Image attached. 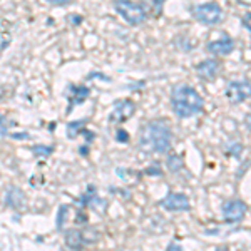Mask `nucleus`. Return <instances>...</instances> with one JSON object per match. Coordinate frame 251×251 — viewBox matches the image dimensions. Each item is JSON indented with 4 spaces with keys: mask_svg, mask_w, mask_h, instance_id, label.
<instances>
[{
    "mask_svg": "<svg viewBox=\"0 0 251 251\" xmlns=\"http://www.w3.org/2000/svg\"><path fill=\"white\" fill-rule=\"evenodd\" d=\"M173 131L164 119H154L146 123L139 131L137 148L144 154H166L171 149Z\"/></svg>",
    "mask_w": 251,
    "mask_h": 251,
    "instance_id": "obj_1",
    "label": "nucleus"
},
{
    "mask_svg": "<svg viewBox=\"0 0 251 251\" xmlns=\"http://www.w3.org/2000/svg\"><path fill=\"white\" fill-rule=\"evenodd\" d=\"M171 107L179 119H188L203 111L204 99L194 87L188 84H179L171 92Z\"/></svg>",
    "mask_w": 251,
    "mask_h": 251,
    "instance_id": "obj_2",
    "label": "nucleus"
},
{
    "mask_svg": "<svg viewBox=\"0 0 251 251\" xmlns=\"http://www.w3.org/2000/svg\"><path fill=\"white\" fill-rule=\"evenodd\" d=\"M193 17L201 22L203 25L213 27L218 25L225 17L223 7L216 2H208V3H200V5L193 7Z\"/></svg>",
    "mask_w": 251,
    "mask_h": 251,
    "instance_id": "obj_3",
    "label": "nucleus"
},
{
    "mask_svg": "<svg viewBox=\"0 0 251 251\" xmlns=\"http://www.w3.org/2000/svg\"><path fill=\"white\" fill-rule=\"evenodd\" d=\"M114 9L117 14L123 17L126 22L131 25H139L148 19V7L144 3H134V2H116Z\"/></svg>",
    "mask_w": 251,
    "mask_h": 251,
    "instance_id": "obj_4",
    "label": "nucleus"
},
{
    "mask_svg": "<svg viewBox=\"0 0 251 251\" xmlns=\"http://www.w3.org/2000/svg\"><path fill=\"white\" fill-rule=\"evenodd\" d=\"M226 99L231 104H241L251 99V82L246 79L243 80H229L225 89Z\"/></svg>",
    "mask_w": 251,
    "mask_h": 251,
    "instance_id": "obj_5",
    "label": "nucleus"
},
{
    "mask_svg": "<svg viewBox=\"0 0 251 251\" xmlns=\"http://www.w3.org/2000/svg\"><path fill=\"white\" fill-rule=\"evenodd\" d=\"M136 112V104L131 99H121L114 104V109L109 114V123L123 124L129 117H132Z\"/></svg>",
    "mask_w": 251,
    "mask_h": 251,
    "instance_id": "obj_6",
    "label": "nucleus"
},
{
    "mask_svg": "<svg viewBox=\"0 0 251 251\" xmlns=\"http://www.w3.org/2000/svg\"><path fill=\"white\" fill-rule=\"evenodd\" d=\"M163 209L169 213H176V211H188L189 209V198L186 194L181 193H168L163 200H159V203Z\"/></svg>",
    "mask_w": 251,
    "mask_h": 251,
    "instance_id": "obj_7",
    "label": "nucleus"
},
{
    "mask_svg": "<svg viewBox=\"0 0 251 251\" xmlns=\"http://www.w3.org/2000/svg\"><path fill=\"white\" fill-rule=\"evenodd\" d=\"M94 229H87V231H82V229H69L66 233V241L67 246L71 250H82L84 245H92L97 240V234H92Z\"/></svg>",
    "mask_w": 251,
    "mask_h": 251,
    "instance_id": "obj_8",
    "label": "nucleus"
},
{
    "mask_svg": "<svg viewBox=\"0 0 251 251\" xmlns=\"http://www.w3.org/2000/svg\"><path fill=\"white\" fill-rule=\"evenodd\" d=\"M226 223H240L246 214V204L241 200H229L221 208Z\"/></svg>",
    "mask_w": 251,
    "mask_h": 251,
    "instance_id": "obj_9",
    "label": "nucleus"
},
{
    "mask_svg": "<svg viewBox=\"0 0 251 251\" xmlns=\"http://www.w3.org/2000/svg\"><path fill=\"white\" fill-rule=\"evenodd\" d=\"M220 67H221L220 60L204 59L196 66V74H198V77L201 80H204V82H211V80L216 79L218 74H220Z\"/></svg>",
    "mask_w": 251,
    "mask_h": 251,
    "instance_id": "obj_10",
    "label": "nucleus"
},
{
    "mask_svg": "<svg viewBox=\"0 0 251 251\" xmlns=\"http://www.w3.org/2000/svg\"><path fill=\"white\" fill-rule=\"evenodd\" d=\"M208 52H211L213 55L216 57H223V55H229L231 52L234 50V40L228 35L221 39H216V40H211V42L206 46Z\"/></svg>",
    "mask_w": 251,
    "mask_h": 251,
    "instance_id": "obj_11",
    "label": "nucleus"
},
{
    "mask_svg": "<svg viewBox=\"0 0 251 251\" xmlns=\"http://www.w3.org/2000/svg\"><path fill=\"white\" fill-rule=\"evenodd\" d=\"M72 91V94H69V107H67V112H71L72 111V107L75 106V104H80V102H84V100L87 99V96L91 94V91H89V87L86 86H71L69 87Z\"/></svg>",
    "mask_w": 251,
    "mask_h": 251,
    "instance_id": "obj_12",
    "label": "nucleus"
},
{
    "mask_svg": "<svg viewBox=\"0 0 251 251\" xmlns=\"http://www.w3.org/2000/svg\"><path fill=\"white\" fill-rule=\"evenodd\" d=\"M5 201H7V204L12 206V208H19V206H22V203L25 201V196H24L20 189L10 188L5 194Z\"/></svg>",
    "mask_w": 251,
    "mask_h": 251,
    "instance_id": "obj_13",
    "label": "nucleus"
},
{
    "mask_svg": "<svg viewBox=\"0 0 251 251\" xmlns=\"http://www.w3.org/2000/svg\"><path fill=\"white\" fill-rule=\"evenodd\" d=\"M183 166H184V161H183V157H181L179 154H171L168 157V169L171 173L181 171V169H183Z\"/></svg>",
    "mask_w": 251,
    "mask_h": 251,
    "instance_id": "obj_14",
    "label": "nucleus"
},
{
    "mask_svg": "<svg viewBox=\"0 0 251 251\" xmlns=\"http://www.w3.org/2000/svg\"><path fill=\"white\" fill-rule=\"evenodd\" d=\"M86 126V119H80V121H74V123H69L67 124V136L71 139H74L75 136L80 132V129Z\"/></svg>",
    "mask_w": 251,
    "mask_h": 251,
    "instance_id": "obj_15",
    "label": "nucleus"
},
{
    "mask_svg": "<svg viewBox=\"0 0 251 251\" xmlns=\"http://www.w3.org/2000/svg\"><path fill=\"white\" fill-rule=\"evenodd\" d=\"M163 7H164V3L161 2V0H159V2H156V0H154V2L149 3L148 9H151V10H152V15H154V17H159L161 12H163Z\"/></svg>",
    "mask_w": 251,
    "mask_h": 251,
    "instance_id": "obj_16",
    "label": "nucleus"
},
{
    "mask_svg": "<svg viewBox=\"0 0 251 251\" xmlns=\"http://www.w3.org/2000/svg\"><path fill=\"white\" fill-rule=\"evenodd\" d=\"M226 152H228V154H231V156H234V157H240L241 152H243V146L240 143H233L231 148L226 149Z\"/></svg>",
    "mask_w": 251,
    "mask_h": 251,
    "instance_id": "obj_17",
    "label": "nucleus"
},
{
    "mask_svg": "<svg viewBox=\"0 0 251 251\" xmlns=\"http://www.w3.org/2000/svg\"><path fill=\"white\" fill-rule=\"evenodd\" d=\"M146 174H151V176H163V171H161L159 164L154 163V164H151L148 169H146Z\"/></svg>",
    "mask_w": 251,
    "mask_h": 251,
    "instance_id": "obj_18",
    "label": "nucleus"
},
{
    "mask_svg": "<svg viewBox=\"0 0 251 251\" xmlns=\"http://www.w3.org/2000/svg\"><path fill=\"white\" fill-rule=\"evenodd\" d=\"M241 24H243V27H245L246 30L251 32V12H246L245 15L241 17Z\"/></svg>",
    "mask_w": 251,
    "mask_h": 251,
    "instance_id": "obj_19",
    "label": "nucleus"
},
{
    "mask_svg": "<svg viewBox=\"0 0 251 251\" xmlns=\"http://www.w3.org/2000/svg\"><path fill=\"white\" fill-rule=\"evenodd\" d=\"M116 141H119V143H127V141H129L127 131H124V129H119V131L116 132Z\"/></svg>",
    "mask_w": 251,
    "mask_h": 251,
    "instance_id": "obj_20",
    "label": "nucleus"
},
{
    "mask_svg": "<svg viewBox=\"0 0 251 251\" xmlns=\"http://www.w3.org/2000/svg\"><path fill=\"white\" fill-rule=\"evenodd\" d=\"M34 152H35V154H40V156H49L52 152V148H47V146H39V148H34Z\"/></svg>",
    "mask_w": 251,
    "mask_h": 251,
    "instance_id": "obj_21",
    "label": "nucleus"
},
{
    "mask_svg": "<svg viewBox=\"0 0 251 251\" xmlns=\"http://www.w3.org/2000/svg\"><path fill=\"white\" fill-rule=\"evenodd\" d=\"M166 251H184V250H183V246L177 245V243H171V245H168Z\"/></svg>",
    "mask_w": 251,
    "mask_h": 251,
    "instance_id": "obj_22",
    "label": "nucleus"
},
{
    "mask_svg": "<svg viewBox=\"0 0 251 251\" xmlns=\"http://www.w3.org/2000/svg\"><path fill=\"white\" fill-rule=\"evenodd\" d=\"M245 126H246V129H248V131H251V111L245 116Z\"/></svg>",
    "mask_w": 251,
    "mask_h": 251,
    "instance_id": "obj_23",
    "label": "nucleus"
},
{
    "mask_svg": "<svg viewBox=\"0 0 251 251\" xmlns=\"http://www.w3.org/2000/svg\"><path fill=\"white\" fill-rule=\"evenodd\" d=\"M50 3H54V5H67L71 2H67V0H52Z\"/></svg>",
    "mask_w": 251,
    "mask_h": 251,
    "instance_id": "obj_24",
    "label": "nucleus"
},
{
    "mask_svg": "<svg viewBox=\"0 0 251 251\" xmlns=\"http://www.w3.org/2000/svg\"><path fill=\"white\" fill-rule=\"evenodd\" d=\"M216 251H229L228 248H226V246H221V248H218Z\"/></svg>",
    "mask_w": 251,
    "mask_h": 251,
    "instance_id": "obj_25",
    "label": "nucleus"
}]
</instances>
